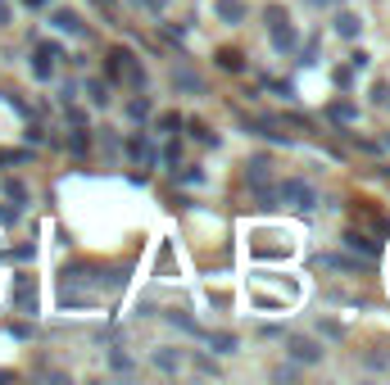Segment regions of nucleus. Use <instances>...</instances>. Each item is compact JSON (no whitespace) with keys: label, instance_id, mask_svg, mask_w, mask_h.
<instances>
[{"label":"nucleus","instance_id":"obj_1","mask_svg":"<svg viewBox=\"0 0 390 385\" xmlns=\"http://www.w3.org/2000/svg\"><path fill=\"white\" fill-rule=\"evenodd\" d=\"M109 82H127L132 91L146 86V69H141V59L127 50V46H113L109 50Z\"/></svg>","mask_w":390,"mask_h":385},{"label":"nucleus","instance_id":"obj_2","mask_svg":"<svg viewBox=\"0 0 390 385\" xmlns=\"http://www.w3.org/2000/svg\"><path fill=\"white\" fill-rule=\"evenodd\" d=\"M277 200L291 209V214H313L318 209V190L309 186V181H300V177H291V181H281V190H277Z\"/></svg>","mask_w":390,"mask_h":385},{"label":"nucleus","instance_id":"obj_3","mask_svg":"<svg viewBox=\"0 0 390 385\" xmlns=\"http://www.w3.org/2000/svg\"><path fill=\"white\" fill-rule=\"evenodd\" d=\"M55 59H64V50L55 41H41L32 50V73H36V82H50L55 77Z\"/></svg>","mask_w":390,"mask_h":385},{"label":"nucleus","instance_id":"obj_4","mask_svg":"<svg viewBox=\"0 0 390 385\" xmlns=\"http://www.w3.org/2000/svg\"><path fill=\"white\" fill-rule=\"evenodd\" d=\"M9 300H14V313H36V281L32 276H14Z\"/></svg>","mask_w":390,"mask_h":385},{"label":"nucleus","instance_id":"obj_5","mask_svg":"<svg viewBox=\"0 0 390 385\" xmlns=\"http://www.w3.org/2000/svg\"><path fill=\"white\" fill-rule=\"evenodd\" d=\"M345 245L354 249V254H363L368 263H377L382 258V240H372V236H363V231H345Z\"/></svg>","mask_w":390,"mask_h":385},{"label":"nucleus","instance_id":"obj_6","mask_svg":"<svg viewBox=\"0 0 390 385\" xmlns=\"http://www.w3.org/2000/svg\"><path fill=\"white\" fill-rule=\"evenodd\" d=\"M286 344H291V358L295 363H322V349L313 340H304V335H291Z\"/></svg>","mask_w":390,"mask_h":385},{"label":"nucleus","instance_id":"obj_7","mask_svg":"<svg viewBox=\"0 0 390 385\" xmlns=\"http://www.w3.org/2000/svg\"><path fill=\"white\" fill-rule=\"evenodd\" d=\"M50 23L60 27V32H69V36H82V32H87V23H82L73 9H50Z\"/></svg>","mask_w":390,"mask_h":385},{"label":"nucleus","instance_id":"obj_8","mask_svg":"<svg viewBox=\"0 0 390 385\" xmlns=\"http://www.w3.org/2000/svg\"><path fill=\"white\" fill-rule=\"evenodd\" d=\"M358 32H363V23H358V14H349V9H345V14L336 18V36H340V41H354Z\"/></svg>","mask_w":390,"mask_h":385},{"label":"nucleus","instance_id":"obj_9","mask_svg":"<svg viewBox=\"0 0 390 385\" xmlns=\"http://www.w3.org/2000/svg\"><path fill=\"white\" fill-rule=\"evenodd\" d=\"M127 154H132V163H150V159H155V150H150V141L141 136V132H137V136H127Z\"/></svg>","mask_w":390,"mask_h":385},{"label":"nucleus","instance_id":"obj_10","mask_svg":"<svg viewBox=\"0 0 390 385\" xmlns=\"http://www.w3.org/2000/svg\"><path fill=\"white\" fill-rule=\"evenodd\" d=\"M327 118L336 122V127H340V122H345V127H349V122L358 118V109H354V104H349V100H336V104H331V109H327Z\"/></svg>","mask_w":390,"mask_h":385},{"label":"nucleus","instance_id":"obj_11","mask_svg":"<svg viewBox=\"0 0 390 385\" xmlns=\"http://www.w3.org/2000/svg\"><path fill=\"white\" fill-rule=\"evenodd\" d=\"M218 18H223V23H241V18H245V5H241V0H218Z\"/></svg>","mask_w":390,"mask_h":385},{"label":"nucleus","instance_id":"obj_12","mask_svg":"<svg viewBox=\"0 0 390 385\" xmlns=\"http://www.w3.org/2000/svg\"><path fill=\"white\" fill-rule=\"evenodd\" d=\"M272 46H277V50H295V32H291L286 18H281V23H272Z\"/></svg>","mask_w":390,"mask_h":385},{"label":"nucleus","instance_id":"obj_13","mask_svg":"<svg viewBox=\"0 0 390 385\" xmlns=\"http://www.w3.org/2000/svg\"><path fill=\"white\" fill-rule=\"evenodd\" d=\"M272 177V163L268 159H250V186L254 190H263V181Z\"/></svg>","mask_w":390,"mask_h":385},{"label":"nucleus","instance_id":"obj_14","mask_svg":"<svg viewBox=\"0 0 390 385\" xmlns=\"http://www.w3.org/2000/svg\"><path fill=\"white\" fill-rule=\"evenodd\" d=\"M218 69H227V73H245V55H241V50H218Z\"/></svg>","mask_w":390,"mask_h":385},{"label":"nucleus","instance_id":"obj_15","mask_svg":"<svg viewBox=\"0 0 390 385\" xmlns=\"http://www.w3.org/2000/svg\"><path fill=\"white\" fill-rule=\"evenodd\" d=\"M87 95H91V104H100V109H104V104H109V82L91 77V82H87Z\"/></svg>","mask_w":390,"mask_h":385},{"label":"nucleus","instance_id":"obj_16","mask_svg":"<svg viewBox=\"0 0 390 385\" xmlns=\"http://www.w3.org/2000/svg\"><path fill=\"white\" fill-rule=\"evenodd\" d=\"M69 150H73V154H87V150H91V132L82 127V122H78V132H69Z\"/></svg>","mask_w":390,"mask_h":385},{"label":"nucleus","instance_id":"obj_17","mask_svg":"<svg viewBox=\"0 0 390 385\" xmlns=\"http://www.w3.org/2000/svg\"><path fill=\"white\" fill-rule=\"evenodd\" d=\"M322 267H340V272H354V267H363L358 258H349V254H327L322 258Z\"/></svg>","mask_w":390,"mask_h":385},{"label":"nucleus","instance_id":"obj_18","mask_svg":"<svg viewBox=\"0 0 390 385\" xmlns=\"http://www.w3.org/2000/svg\"><path fill=\"white\" fill-rule=\"evenodd\" d=\"M186 132H191V136L200 141V146H209V150H214V146H218V136H214V132H209V127H204V122H186Z\"/></svg>","mask_w":390,"mask_h":385},{"label":"nucleus","instance_id":"obj_19","mask_svg":"<svg viewBox=\"0 0 390 385\" xmlns=\"http://www.w3.org/2000/svg\"><path fill=\"white\" fill-rule=\"evenodd\" d=\"M146 113H150V100H146V95H132V100H127V118H132V122H141Z\"/></svg>","mask_w":390,"mask_h":385},{"label":"nucleus","instance_id":"obj_20","mask_svg":"<svg viewBox=\"0 0 390 385\" xmlns=\"http://www.w3.org/2000/svg\"><path fill=\"white\" fill-rule=\"evenodd\" d=\"M177 86H182V91H204V82H200L195 73H186V69H177V77H173Z\"/></svg>","mask_w":390,"mask_h":385},{"label":"nucleus","instance_id":"obj_21","mask_svg":"<svg viewBox=\"0 0 390 385\" xmlns=\"http://www.w3.org/2000/svg\"><path fill=\"white\" fill-rule=\"evenodd\" d=\"M177 154H182V146H177V141H168V146H164V150H159V154H155V159H159V163H164V168H173V163H177Z\"/></svg>","mask_w":390,"mask_h":385},{"label":"nucleus","instance_id":"obj_22","mask_svg":"<svg viewBox=\"0 0 390 385\" xmlns=\"http://www.w3.org/2000/svg\"><path fill=\"white\" fill-rule=\"evenodd\" d=\"M372 100L382 104V109H390V82H372Z\"/></svg>","mask_w":390,"mask_h":385},{"label":"nucleus","instance_id":"obj_23","mask_svg":"<svg viewBox=\"0 0 390 385\" xmlns=\"http://www.w3.org/2000/svg\"><path fill=\"white\" fill-rule=\"evenodd\" d=\"M5 195L14 200V204H23V200H27V186H23V181H5Z\"/></svg>","mask_w":390,"mask_h":385},{"label":"nucleus","instance_id":"obj_24","mask_svg":"<svg viewBox=\"0 0 390 385\" xmlns=\"http://www.w3.org/2000/svg\"><path fill=\"white\" fill-rule=\"evenodd\" d=\"M155 368H164V372H177V368H182V363H177V354H155Z\"/></svg>","mask_w":390,"mask_h":385},{"label":"nucleus","instance_id":"obj_25","mask_svg":"<svg viewBox=\"0 0 390 385\" xmlns=\"http://www.w3.org/2000/svg\"><path fill=\"white\" fill-rule=\"evenodd\" d=\"M177 127H182V118H177V113H164V118H159V132H164V136H173Z\"/></svg>","mask_w":390,"mask_h":385},{"label":"nucleus","instance_id":"obj_26","mask_svg":"<svg viewBox=\"0 0 390 385\" xmlns=\"http://www.w3.org/2000/svg\"><path fill=\"white\" fill-rule=\"evenodd\" d=\"M177 181H182V186H200V181H204V172H200V168H186V172H177Z\"/></svg>","mask_w":390,"mask_h":385},{"label":"nucleus","instance_id":"obj_27","mask_svg":"<svg viewBox=\"0 0 390 385\" xmlns=\"http://www.w3.org/2000/svg\"><path fill=\"white\" fill-rule=\"evenodd\" d=\"M263 18H268V27L281 23V18H286V5H268V14H263Z\"/></svg>","mask_w":390,"mask_h":385},{"label":"nucleus","instance_id":"obj_28","mask_svg":"<svg viewBox=\"0 0 390 385\" xmlns=\"http://www.w3.org/2000/svg\"><path fill=\"white\" fill-rule=\"evenodd\" d=\"M137 5H141V9H150V14H164L168 0H137Z\"/></svg>","mask_w":390,"mask_h":385},{"label":"nucleus","instance_id":"obj_29","mask_svg":"<svg viewBox=\"0 0 390 385\" xmlns=\"http://www.w3.org/2000/svg\"><path fill=\"white\" fill-rule=\"evenodd\" d=\"M109 363H113L118 372H132V358H127V354H109Z\"/></svg>","mask_w":390,"mask_h":385},{"label":"nucleus","instance_id":"obj_30","mask_svg":"<svg viewBox=\"0 0 390 385\" xmlns=\"http://www.w3.org/2000/svg\"><path fill=\"white\" fill-rule=\"evenodd\" d=\"M354 82V69H336V86H349Z\"/></svg>","mask_w":390,"mask_h":385},{"label":"nucleus","instance_id":"obj_31","mask_svg":"<svg viewBox=\"0 0 390 385\" xmlns=\"http://www.w3.org/2000/svg\"><path fill=\"white\" fill-rule=\"evenodd\" d=\"M304 5H313V9H327V5H336V0H304Z\"/></svg>","mask_w":390,"mask_h":385},{"label":"nucleus","instance_id":"obj_32","mask_svg":"<svg viewBox=\"0 0 390 385\" xmlns=\"http://www.w3.org/2000/svg\"><path fill=\"white\" fill-rule=\"evenodd\" d=\"M0 23H9V5H5V0H0Z\"/></svg>","mask_w":390,"mask_h":385},{"label":"nucleus","instance_id":"obj_33","mask_svg":"<svg viewBox=\"0 0 390 385\" xmlns=\"http://www.w3.org/2000/svg\"><path fill=\"white\" fill-rule=\"evenodd\" d=\"M23 5H32V9H41V5H46V0H23Z\"/></svg>","mask_w":390,"mask_h":385}]
</instances>
